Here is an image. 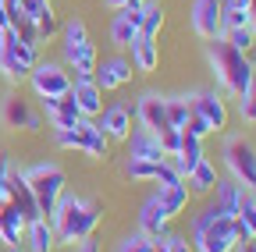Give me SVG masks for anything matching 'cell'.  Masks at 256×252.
Returning <instances> with one entry per match:
<instances>
[{"instance_id":"cell-1","label":"cell","mask_w":256,"mask_h":252,"mask_svg":"<svg viewBox=\"0 0 256 252\" xmlns=\"http://www.w3.org/2000/svg\"><path fill=\"white\" fill-rule=\"evenodd\" d=\"M192 252H235L242 242H252L246 238L238 217L232 213H220L214 203H206L196 217H192Z\"/></svg>"},{"instance_id":"cell-2","label":"cell","mask_w":256,"mask_h":252,"mask_svg":"<svg viewBox=\"0 0 256 252\" xmlns=\"http://www.w3.org/2000/svg\"><path fill=\"white\" fill-rule=\"evenodd\" d=\"M54 231H57V245H78L82 238H89L104 220V206L96 199H86V196H68L64 192L57 210L46 217Z\"/></svg>"},{"instance_id":"cell-3","label":"cell","mask_w":256,"mask_h":252,"mask_svg":"<svg viewBox=\"0 0 256 252\" xmlns=\"http://www.w3.org/2000/svg\"><path fill=\"white\" fill-rule=\"evenodd\" d=\"M206 60H210V71H214V82H217V92L228 100H238L242 92L249 89L256 68H252V57L235 50L228 39H214L210 50H206Z\"/></svg>"},{"instance_id":"cell-4","label":"cell","mask_w":256,"mask_h":252,"mask_svg":"<svg viewBox=\"0 0 256 252\" xmlns=\"http://www.w3.org/2000/svg\"><path fill=\"white\" fill-rule=\"evenodd\" d=\"M60 53H64V64H68L75 75H92L100 57H96V46L86 32V21L72 18L60 25Z\"/></svg>"},{"instance_id":"cell-5","label":"cell","mask_w":256,"mask_h":252,"mask_svg":"<svg viewBox=\"0 0 256 252\" xmlns=\"http://www.w3.org/2000/svg\"><path fill=\"white\" fill-rule=\"evenodd\" d=\"M25 181L36 196V206H40V217H50L64 196V185H68V174H64L60 164L46 160V164H36L32 171H25Z\"/></svg>"},{"instance_id":"cell-6","label":"cell","mask_w":256,"mask_h":252,"mask_svg":"<svg viewBox=\"0 0 256 252\" xmlns=\"http://www.w3.org/2000/svg\"><path fill=\"white\" fill-rule=\"evenodd\" d=\"M36 50H40V46L25 43V39L14 32V28L0 32V75H4L8 82H14V85H22V82L28 78L32 64L40 60Z\"/></svg>"},{"instance_id":"cell-7","label":"cell","mask_w":256,"mask_h":252,"mask_svg":"<svg viewBox=\"0 0 256 252\" xmlns=\"http://www.w3.org/2000/svg\"><path fill=\"white\" fill-rule=\"evenodd\" d=\"M224 167L232 171V181H238L242 188L256 185V146L246 139V135H232L224 142Z\"/></svg>"},{"instance_id":"cell-8","label":"cell","mask_w":256,"mask_h":252,"mask_svg":"<svg viewBox=\"0 0 256 252\" xmlns=\"http://www.w3.org/2000/svg\"><path fill=\"white\" fill-rule=\"evenodd\" d=\"M36 92V100H46V96H64L72 92V75L64 71V64H54V60H36L25 78Z\"/></svg>"},{"instance_id":"cell-9","label":"cell","mask_w":256,"mask_h":252,"mask_svg":"<svg viewBox=\"0 0 256 252\" xmlns=\"http://www.w3.org/2000/svg\"><path fill=\"white\" fill-rule=\"evenodd\" d=\"M188 28H192V36L203 39V43L220 39V36H224L220 0H192V7H188Z\"/></svg>"},{"instance_id":"cell-10","label":"cell","mask_w":256,"mask_h":252,"mask_svg":"<svg viewBox=\"0 0 256 252\" xmlns=\"http://www.w3.org/2000/svg\"><path fill=\"white\" fill-rule=\"evenodd\" d=\"M188 103H192V110H196V114L206 121V128H210L214 135L228 128V121H232V110H228V100H224L217 89L192 92V96H188Z\"/></svg>"},{"instance_id":"cell-11","label":"cell","mask_w":256,"mask_h":252,"mask_svg":"<svg viewBox=\"0 0 256 252\" xmlns=\"http://www.w3.org/2000/svg\"><path fill=\"white\" fill-rule=\"evenodd\" d=\"M96 124H100V132H104L110 142H124L128 135H132V128H136V110L128 107V103H121V100H114L110 107L100 110Z\"/></svg>"},{"instance_id":"cell-12","label":"cell","mask_w":256,"mask_h":252,"mask_svg":"<svg viewBox=\"0 0 256 252\" xmlns=\"http://www.w3.org/2000/svg\"><path fill=\"white\" fill-rule=\"evenodd\" d=\"M142 11H146V0H128V4L114 14V21H110V43L114 46H132V39L139 36Z\"/></svg>"},{"instance_id":"cell-13","label":"cell","mask_w":256,"mask_h":252,"mask_svg":"<svg viewBox=\"0 0 256 252\" xmlns=\"http://www.w3.org/2000/svg\"><path fill=\"white\" fill-rule=\"evenodd\" d=\"M132 110H136V124L146 128V132H153V135L171 128L168 124V96H160V92H142Z\"/></svg>"},{"instance_id":"cell-14","label":"cell","mask_w":256,"mask_h":252,"mask_svg":"<svg viewBox=\"0 0 256 252\" xmlns=\"http://www.w3.org/2000/svg\"><path fill=\"white\" fill-rule=\"evenodd\" d=\"M72 100H75V107H78V114L82 117H100V110H104V89L96 85V78L92 75H75V82H72Z\"/></svg>"},{"instance_id":"cell-15","label":"cell","mask_w":256,"mask_h":252,"mask_svg":"<svg viewBox=\"0 0 256 252\" xmlns=\"http://www.w3.org/2000/svg\"><path fill=\"white\" fill-rule=\"evenodd\" d=\"M132 75H136L132 57H107L104 64H96V71H92L96 85H100L104 92H114V89L128 85V82H132Z\"/></svg>"},{"instance_id":"cell-16","label":"cell","mask_w":256,"mask_h":252,"mask_svg":"<svg viewBox=\"0 0 256 252\" xmlns=\"http://www.w3.org/2000/svg\"><path fill=\"white\" fill-rule=\"evenodd\" d=\"M4 203H11L25 220H40L36 196H32V188H28V181H25V171H18V167H11V174H8V199H4Z\"/></svg>"},{"instance_id":"cell-17","label":"cell","mask_w":256,"mask_h":252,"mask_svg":"<svg viewBox=\"0 0 256 252\" xmlns=\"http://www.w3.org/2000/svg\"><path fill=\"white\" fill-rule=\"evenodd\" d=\"M0 114H4V124L8 128H22V132H36L40 128V114L28 107V100H22V96H4V107H0Z\"/></svg>"},{"instance_id":"cell-18","label":"cell","mask_w":256,"mask_h":252,"mask_svg":"<svg viewBox=\"0 0 256 252\" xmlns=\"http://www.w3.org/2000/svg\"><path fill=\"white\" fill-rule=\"evenodd\" d=\"M40 103H43V110H46L54 128H75V124L82 121V114H78V107L72 100V92H64V96H46Z\"/></svg>"},{"instance_id":"cell-19","label":"cell","mask_w":256,"mask_h":252,"mask_svg":"<svg viewBox=\"0 0 256 252\" xmlns=\"http://www.w3.org/2000/svg\"><path fill=\"white\" fill-rule=\"evenodd\" d=\"M171 160V167L185 178L192 167H196L200 160H203V139H196V135H188L185 128H182V139H178V149H174V156H168Z\"/></svg>"},{"instance_id":"cell-20","label":"cell","mask_w":256,"mask_h":252,"mask_svg":"<svg viewBox=\"0 0 256 252\" xmlns=\"http://www.w3.org/2000/svg\"><path fill=\"white\" fill-rule=\"evenodd\" d=\"M124 156H136V160H164V149L160 139L146 128H132V135L124 139Z\"/></svg>"},{"instance_id":"cell-21","label":"cell","mask_w":256,"mask_h":252,"mask_svg":"<svg viewBox=\"0 0 256 252\" xmlns=\"http://www.w3.org/2000/svg\"><path fill=\"white\" fill-rule=\"evenodd\" d=\"M171 228V220H168V213H164V206H160V199H156V192L139 206V231L142 235H150V238H160Z\"/></svg>"},{"instance_id":"cell-22","label":"cell","mask_w":256,"mask_h":252,"mask_svg":"<svg viewBox=\"0 0 256 252\" xmlns=\"http://www.w3.org/2000/svg\"><path fill=\"white\" fill-rule=\"evenodd\" d=\"M25 249L28 252H54L57 249V231H54V224L46 217H40V220H28L25 224Z\"/></svg>"},{"instance_id":"cell-23","label":"cell","mask_w":256,"mask_h":252,"mask_svg":"<svg viewBox=\"0 0 256 252\" xmlns=\"http://www.w3.org/2000/svg\"><path fill=\"white\" fill-rule=\"evenodd\" d=\"M78 128H82V153L89 156V160H107L110 139L100 132V124H96L92 117H82V121H78Z\"/></svg>"},{"instance_id":"cell-24","label":"cell","mask_w":256,"mask_h":252,"mask_svg":"<svg viewBox=\"0 0 256 252\" xmlns=\"http://www.w3.org/2000/svg\"><path fill=\"white\" fill-rule=\"evenodd\" d=\"M160 64V43L150 36H136L132 39V68L139 75H153Z\"/></svg>"},{"instance_id":"cell-25","label":"cell","mask_w":256,"mask_h":252,"mask_svg":"<svg viewBox=\"0 0 256 252\" xmlns=\"http://www.w3.org/2000/svg\"><path fill=\"white\" fill-rule=\"evenodd\" d=\"M182 181H185V188H188V196H210V192H214V185H217V167L203 156V160L192 167Z\"/></svg>"},{"instance_id":"cell-26","label":"cell","mask_w":256,"mask_h":252,"mask_svg":"<svg viewBox=\"0 0 256 252\" xmlns=\"http://www.w3.org/2000/svg\"><path fill=\"white\" fill-rule=\"evenodd\" d=\"M25 224H28V220H25L11 203H0V238H4L8 245H22Z\"/></svg>"},{"instance_id":"cell-27","label":"cell","mask_w":256,"mask_h":252,"mask_svg":"<svg viewBox=\"0 0 256 252\" xmlns=\"http://www.w3.org/2000/svg\"><path fill=\"white\" fill-rule=\"evenodd\" d=\"M156 199H160V206H164V213H168V220H178L185 210H188V188H185V181H178V185H168V188H160L156 192Z\"/></svg>"},{"instance_id":"cell-28","label":"cell","mask_w":256,"mask_h":252,"mask_svg":"<svg viewBox=\"0 0 256 252\" xmlns=\"http://www.w3.org/2000/svg\"><path fill=\"white\" fill-rule=\"evenodd\" d=\"M214 206L220 210V213H232L235 217V210H238V196H242V185L238 181H220L217 178V185H214Z\"/></svg>"},{"instance_id":"cell-29","label":"cell","mask_w":256,"mask_h":252,"mask_svg":"<svg viewBox=\"0 0 256 252\" xmlns=\"http://www.w3.org/2000/svg\"><path fill=\"white\" fill-rule=\"evenodd\" d=\"M220 25L224 32L249 25V0H220Z\"/></svg>"},{"instance_id":"cell-30","label":"cell","mask_w":256,"mask_h":252,"mask_svg":"<svg viewBox=\"0 0 256 252\" xmlns=\"http://www.w3.org/2000/svg\"><path fill=\"white\" fill-rule=\"evenodd\" d=\"M235 217H238V224H242L246 238H256V192H249V188H242Z\"/></svg>"},{"instance_id":"cell-31","label":"cell","mask_w":256,"mask_h":252,"mask_svg":"<svg viewBox=\"0 0 256 252\" xmlns=\"http://www.w3.org/2000/svg\"><path fill=\"white\" fill-rule=\"evenodd\" d=\"M164 21H168V11L160 7V4H150V0H146V11H142V21H139V36L156 39L160 28H164Z\"/></svg>"},{"instance_id":"cell-32","label":"cell","mask_w":256,"mask_h":252,"mask_svg":"<svg viewBox=\"0 0 256 252\" xmlns=\"http://www.w3.org/2000/svg\"><path fill=\"white\" fill-rule=\"evenodd\" d=\"M36 32H40V43H50L54 36H60V21H57V14H54V4L46 0V7L40 11V18H36Z\"/></svg>"},{"instance_id":"cell-33","label":"cell","mask_w":256,"mask_h":252,"mask_svg":"<svg viewBox=\"0 0 256 252\" xmlns=\"http://www.w3.org/2000/svg\"><path fill=\"white\" fill-rule=\"evenodd\" d=\"M156 164L160 160H136V156H124V174L132 181H153L156 178Z\"/></svg>"},{"instance_id":"cell-34","label":"cell","mask_w":256,"mask_h":252,"mask_svg":"<svg viewBox=\"0 0 256 252\" xmlns=\"http://www.w3.org/2000/svg\"><path fill=\"white\" fill-rule=\"evenodd\" d=\"M188 96H168V124L171 128H185V121H188Z\"/></svg>"},{"instance_id":"cell-35","label":"cell","mask_w":256,"mask_h":252,"mask_svg":"<svg viewBox=\"0 0 256 252\" xmlns=\"http://www.w3.org/2000/svg\"><path fill=\"white\" fill-rule=\"evenodd\" d=\"M224 39H228L235 50H242V53L256 50V32H252L249 25H242V28H228V32H224Z\"/></svg>"},{"instance_id":"cell-36","label":"cell","mask_w":256,"mask_h":252,"mask_svg":"<svg viewBox=\"0 0 256 252\" xmlns=\"http://www.w3.org/2000/svg\"><path fill=\"white\" fill-rule=\"evenodd\" d=\"M238 117H242L246 124H256V75H252L249 89L238 96Z\"/></svg>"},{"instance_id":"cell-37","label":"cell","mask_w":256,"mask_h":252,"mask_svg":"<svg viewBox=\"0 0 256 252\" xmlns=\"http://www.w3.org/2000/svg\"><path fill=\"white\" fill-rule=\"evenodd\" d=\"M54 142H57L60 149L82 153V128H78V124H75V128H54Z\"/></svg>"},{"instance_id":"cell-38","label":"cell","mask_w":256,"mask_h":252,"mask_svg":"<svg viewBox=\"0 0 256 252\" xmlns=\"http://www.w3.org/2000/svg\"><path fill=\"white\" fill-rule=\"evenodd\" d=\"M153 242H156V238H150V235L136 231V235H124V238L118 242V252H150V249H153Z\"/></svg>"},{"instance_id":"cell-39","label":"cell","mask_w":256,"mask_h":252,"mask_svg":"<svg viewBox=\"0 0 256 252\" xmlns=\"http://www.w3.org/2000/svg\"><path fill=\"white\" fill-rule=\"evenodd\" d=\"M160 245H164V252H192L188 235H178V231H164L160 235Z\"/></svg>"},{"instance_id":"cell-40","label":"cell","mask_w":256,"mask_h":252,"mask_svg":"<svg viewBox=\"0 0 256 252\" xmlns=\"http://www.w3.org/2000/svg\"><path fill=\"white\" fill-rule=\"evenodd\" d=\"M153 181H156L160 188H168V185H178V181H182V174H178V171L171 167V160L164 156V160L156 164V178H153Z\"/></svg>"},{"instance_id":"cell-41","label":"cell","mask_w":256,"mask_h":252,"mask_svg":"<svg viewBox=\"0 0 256 252\" xmlns=\"http://www.w3.org/2000/svg\"><path fill=\"white\" fill-rule=\"evenodd\" d=\"M156 139H160V149H164V156H174L178 139H182V128H164V132H156Z\"/></svg>"},{"instance_id":"cell-42","label":"cell","mask_w":256,"mask_h":252,"mask_svg":"<svg viewBox=\"0 0 256 252\" xmlns=\"http://www.w3.org/2000/svg\"><path fill=\"white\" fill-rule=\"evenodd\" d=\"M11 156H4V153H0V203H4L8 199V174H11Z\"/></svg>"},{"instance_id":"cell-43","label":"cell","mask_w":256,"mask_h":252,"mask_svg":"<svg viewBox=\"0 0 256 252\" xmlns=\"http://www.w3.org/2000/svg\"><path fill=\"white\" fill-rule=\"evenodd\" d=\"M75 252H104V249H100V238L89 235V238H82V242L75 245Z\"/></svg>"},{"instance_id":"cell-44","label":"cell","mask_w":256,"mask_h":252,"mask_svg":"<svg viewBox=\"0 0 256 252\" xmlns=\"http://www.w3.org/2000/svg\"><path fill=\"white\" fill-rule=\"evenodd\" d=\"M11 21H8V11H4V0H0V32H8Z\"/></svg>"},{"instance_id":"cell-45","label":"cell","mask_w":256,"mask_h":252,"mask_svg":"<svg viewBox=\"0 0 256 252\" xmlns=\"http://www.w3.org/2000/svg\"><path fill=\"white\" fill-rule=\"evenodd\" d=\"M124 4H128V0H104V7H107V11H121Z\"/></svg>"},{"instance_id":"cell-46","label":"cell","mask_w":256,"mask_h":252,"mask_svg":"<svg viewBox=\"0 0 256 252\" xmlns=\"http://www.w3.org/2000/svg\"><path fill=\"white\" fill-rule=\"evenodd\" d=\"M249 28L256 32V0H249Z\"/></svg>"},{"instance_id":"cell-47","label":"cell","mask_w":256,"mask_h":252,"mask_svg":"<svg viewBox=\"0 0 256 252\" xmlns=\"http://www.w3.org/2000/svg\"><path fill=\"white\" fill-rule=\"evenodd\" d=\"M235 252H256V238H252V242H242Z\"/></svg>"},{"instance_id":"cell-48","label":"cell","mask_w":256,"mask_h":252,"mask_svg":"<svg viewBox=\"0 0 256 252\" xmlns=\"http://www.w3.org/2000/svg\"><path fill=\"white\" fill-rule=\"evenodd\" d=\"M150 252H164V245H160V238L153 242V249H150Z\"/></svg>"},{"instance_id":"cell-49","label":"cell","mask_w":256,"mask_h":252,"mask_svg":"<svg viewBox=\"0 0 256 252\" xmlns=\"http://www.w3.org/2000/svg\"><path fill=\"white\" fill-rule=\"evenodd\" d=\"M8 252H22V249H18V245H8Z\"/></svg>"},{"instance_id":"cell-50","label":"cell","mask_w":256,"mask_h":252,"mask_svg":"<svg viewBox=\"0 0 256 252\" xmlns=\"http://www.w3.org/2000/svg\"><path fill=\"white\" fill-rule=\"evenodd\" d=\"M252 192H256V185H252Z\"/></svg>"},{"instance_id":"cell-51","label":"cell","mask_w":256,"mask_h":252,"mask_svg":"<svg viewBox=\"0 0 256 252\" xmlns=\"http://www.w3.org/2000/svg\"><path fill=\"white\" fill-rule=\"evenodd\" d=\"M252 68H256V60H252Z\"/></svg>"}]
</instances>
